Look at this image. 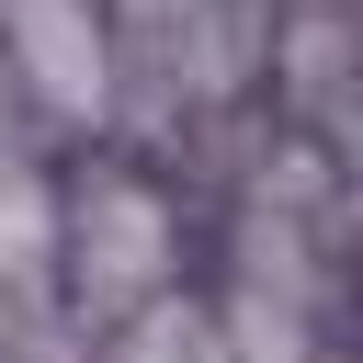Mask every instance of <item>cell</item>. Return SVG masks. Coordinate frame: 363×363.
<instances>
[{
	"label": "cell",
	"mask_w": 363,
	"mask_h": 363,
	"mask_svg": "<svg viewBox=\"0 0 363 363\" xmlns=\"http://www.w3.org/2000/svg\"><path fill=\"white\" fill-rule=\"evenodd\" d=\"M45 261H68V295H79V318L125 329V318L170 306L182 227H170L159 182H136V170H79V193L57 204V250H45Z\"/></svg>",
	"instance_id": "1"
},
{
	"label": "cell",
	"mask_w": 363,
	"mask_h": 363,
	"mask_svg": "<svg viewBox=\"0 0 363 363\" xmlns=\"http://www.w3.org/2000/svg\"><path fill=\"white\" fill-rule=\"evenodd\" d=\"M0 57L34 113H102V0H0Z\"/></svg>",
	"instance_id": "2"
}]
</instances>
